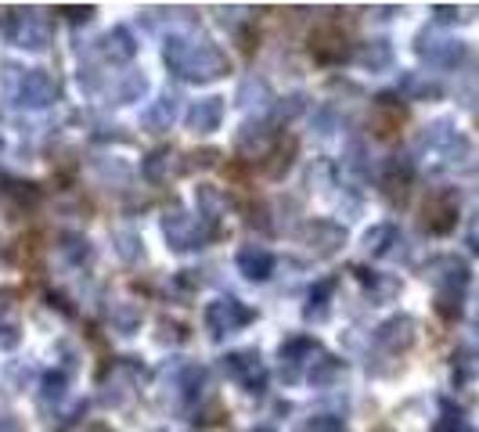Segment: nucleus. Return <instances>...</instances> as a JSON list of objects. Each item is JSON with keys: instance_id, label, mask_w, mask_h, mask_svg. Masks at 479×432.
<instances>
[{"instance_id": "f257e3e1", "label": "nucleus", "mask_w": 479, "mask_h": 432, "mask_svg": "<svg viewBox=\"0 0 479 432\" xmlns=\"http://www.w3.org/2000/svg\"><path fill=\"white\" fill-rule=\"evenodd\" d=\"M166 62L184 79H213L227 69V58L213 44H184V40L166 44Z\"/></svg>"}, {"instance_id": "f03ea898", "label": "nucleus", "mask_w": 479, "mask_h": 432, "mask_svg": "<svg viewBox=\"0 0 479 432\" xmlns=\"http://www.w3.org/2000/svg\"><path fill=\"white\" fill-rule=\"evenodd\" d=\"M253 321H256V310L242 306L238 299H216V303L205 306V324H209L213 339H224V335L238 332V328H245Z\"/></svg>"}, {"instance_id": "7ed1b4c3", "label": "nucleus", "mask_w": 479, "mask_h": 432, "mask_svg": "<svg viewBox=\"0 0 479 432\" xmlns=\"http://www.w3.org/2000/svg\"><path fill=\"white\" fill-rule=\"evenodd\" d=\"M224 371H227L234 382L249 386L253 393H260V389H264V378H267V371H264V364H260V354H256V350H242V354L224 357Z\"/></svg>"}, {"instance_id": "20e7f679", "label": "nucleus", "mask_w": 479, "mask_h": 432, "mask_svg": "<svg viewBox=\"0 0 479 432\" xmlns=\"http://www.w3.org/2000/svg\"><path fill=\"white\" fill-rule=\"evenodd\" d=\"M15 26H18V29H11V40H15L18 47L40 51V47L47 44V26H44V18H40V15H33V11L15 15Z\"/></svg>"}, {"instance_id": "39448f33", "label": "nucleus", "mask_w": 479, "mask_h": 432, "mask_svg": "<svg viewBox=\"0 0 479 432\" xmlns=\"http://www.w3.org/2000/svg\"><path fill=\"white\" fill-rule=\"evenodd\" d=\"M314 354H318L314 339H307V335L288 339L281 346V375H285V382H296L299 378V364H307V357H314Z\"/></svg>"}, {"instance_id": "423d86ee", "label": "nucleus", "mask_w": 479, "mask_h": 432, "mask_svg": "<svg viewBox=\"0 0 479 432\" xmlns=\"http://www.w3.org/2000/svg\"><path fill=\"white\" fill-rule=\"evenodd\" d=\"M238 271L249 278V282H267L274 274V256L260 245H245L238 252Z\"/></svg>"}, {"instance_id": "0eeeda50", "label": "nucleus", "mask_w": 479, "mask_h": 432, "mask_svg": "<svg viewBox=\"0 0 479 432\" xmlns=\"http://www.w3.org/2000/svg\"><path fill=\"white\" fill-rule=\"evenodd\" d=\"M220 119H224V98H203L188 112V127L195 134H213L220 127Z\"/></svg>"}, {"instance_id": "6e6552de", "label": "nucleus", "mask_w": 479, "mask_h": 432, "mask_svg": "<svg viewBox=\"0 0 479 432\" xmlns=\"http://www.w3.org/2000/svg\"><path fill=\"white\" fill-rule=\"evenodd\" d=\"M18 98L26 101V105H47L51 98H55V83H51V76L40 69L26 72L22 76V90H18Z\"/></svg>"}, {"instance_id": "1a4fd4ad", "label": "nucleus", "mask_w": 479, "mask_h": 432, "mask_svg": "<svg viewBox=\"0 0 479 432\" xmlns=\"http://www.w3.org/2000/svg\"><path fill=\"white\" fill-rule=\"evenodd\" d=\"M109 55L116 58V62H127V58H134L137 44L134 36H130V29H116V33H109Z\"/></svg>"}, {"instance_id": "9d476101", "label": "nucleus", "mask_w": 479, "mask_h": 432, "mask_svg": "<svg viewBox=\"0 0 479 432\" xmlns=\"http://www.w3.org/2000/svg\"><path fill=\"white\" fill-rule=\"evenodd\" d=\"M144 123H148L155 134H162V130L173 123V101H170V98H162V101L155 105V112H148V116H144Z\"/></svg>"}, {"instance_id": "9b49d317", "label": "nucleus", "mask_w": 479, "mask_h": 432, "mask_svg": "<svg viewBox=\"0 0 479 432\" xmlns=\"http://www.w3.org/2000/svg\"><path fill=\"white\" fill-rule=\"evenodd\" d=\"M332 288H336V282H321V285L310 292V306H307V317H314V310H318V317L325 314V303H328Z\"/></svg>"}, {"instance_id": "f8f14e48", "label": "nucleus", "mask_w": 479, "mask_h": 432, "mask_svg": "<svg viewBox=\"0 0 479 432\" xmlns=\"http://www.w3.org/2000/svg\"><path fill=\"white\" fill-rule=\"evenodd\" d=\"M62 252H66L72 263H83V260L90 256V249H87V238H79V234H66V245H62Z\"/></svg>"}, {"instance_id": "ddd939ff", "label": "nucleus", "mask_w": 479, "mask_h": 432, "mask_svg": "<svg viewBox=\"0 0 479 432\" xmlns=\"http://www.w3.org/2000/svg\"><path fill=\"white\" fill-rule=\"evenodd\" d=\"M296 432H346L342 429L339 418H328V415H321V418H310V422H303Z\"/></svg>"}, {"instance_id": "4468645a", "label": "nucleus", "mask_w": 479, "mask_h": 432, "mask_svg": "<svg viewBox=\"0 0 479 432\" xmlns=\"http://www.w3.org/2000/svg\"><path fill=\"white\" fill-rule=\"evenodd\" d=\"M44 396H47V400H51V396L62 400V396H66V375H55V371L44 375Z\"/></svg>"}, {"instance_id": "2eb2a0df", "label": "nucleus", "mask_w": 479, "mask_h": 432, "mask_svg": "<svg viewBox=\"0 0 479 432\" xmlns=\"http://www.w3.org/2000/svg\"><path fill=\"white\" fill-rule=\"evenodd\" d=\"M336 371H339V360L325 357L321 360V371H310V382H328Z\"/></svg>"}, {"instance_id": "dca6fc26", "label": "nucleus", "mask_w": 479, "mask_h": 432, "mask_svg": "<svg viewBox=\"0 0 479 432\" xmlns=\"http://www.w3.org/2000/svg\"><path fill=\"white\" fill-rule=\"evenodd\" d=\"M66 18H72V22H87L90 15H94V7H58Z\"/></svg>"}, {"instance_id": "f3484780", "label": "nucleus", "mask_w": 479, "mask_h": 432, "mask_svg": "<svg viewBox=\"0 0 479 432\" xmlns=\"http://www.w3.org/2000/svg\"><path fill=\"white\" fill-rule=\"evenodd\" d=\"M0 432H22V429H18L15 418H4V415H0Z\"/></svg>"}, {"instance_id": "a211bd4d", "label": "nucleus", "mask_w": 479, "mask_h": 432, "mask_svg": "<svg viewBox=\"0 0 479 432\" xmlns=\"http://www.w3.org/2000/svg\"><path fill=\"white\" fill-rule=\"evenodd\" d=\"M87 432H112L109 426H87Z\"/></svg>"}, {"instance_id": "6ab92c4d", "label": "nucleus", "mask_w": 479, "mask_h": 432, "mask_svg": "<svg viewBox=\"0 0 479 432\" xmlns=\"http://www.w3.org/2000/svg\"><path fill=\"white\" fill-rule=\"evenodd\" d=\"M256 432H271V429H256Z\"/></svg>"}]
</instances>
